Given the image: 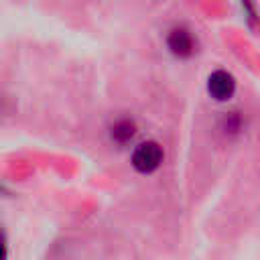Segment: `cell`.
<instances>
[{
	"label": "cell",
	"mask_w": 260,
	"mask_h": 260,
	"mask_svg": "<svg viewBox=\"0 0 260 260\" xmlns=\"http://www.w3.org/2000/svg\"><path fill=\"white\" fill-rule=\"evenodd\" d=\"M162 162V148L154 140L140 142L132 152V167L138 173H152Z\"/></svg>",
	"instance_id": "cell-1"
},
{
	"label": "cell",
	"mask_w": 260,
	"mask_h": 260,
	"mask_svg": "<svg viewBox=\"0 0 260 260\" xmlns=\"http://www.w3.org/2000/svg\"><path fill=\"white\" fill-rule=\"evenodd\" d=\"M167 47L169 51L179 57V59H187L195 53V41H193V35L191 30H187L185 26H175L169 30L167 35Z\"/></svg>",
	"instance_id": "cell-2"
},
{
	"label": "cell",
	"mask_w": 260,
	"mask_h": 260,
	"mask_svg": "<svg viewBox=\"0 0 260 260\" xmlns=\"http://www.w3.org/2000/svg\"><path fill=\"white\" fill-rule=\"evenodd\" d=\"M234 91H236V79H234L232 73H228L223 69H217L207 77V93L213 100L225 102L234 95Z\"/></svg>",
	"instance_id": "cell-3"
},
{
	"label": "cell",
	"mask_w": 260,
	"mask_h": 260,
	"mask_svg": "<svg viewBox=\"0 0 260 260\" xmlns=\"http://www.w3.org/2000/svg\"><path fill=\"white\" fill-rule=\"evenodd\" d=\"M134 134H136V126H134V122H130V120H118V122L110 128V136H112V140L118 142V144L130 142V140L134 138Z\"/></svg>",
	"instance_id": "cell-4"
},
{
	"label": "cell",
	"mask_w": 260,
	"mask_h": 260,
	"mask_svg": "<svg viewBox=\"0 0 260 260\" xmlns=\"http://www.w3.org/2000/svg\"><path fill=\"white\" fill-rule=\"evenodd\" d=\"M240 6H242L244 20L248 22V26L256 28L260 24V14H258V8H256V2L254 0H240Z\"/></svg>",
	"instance_id": "cell-5"
}]
</instances>
